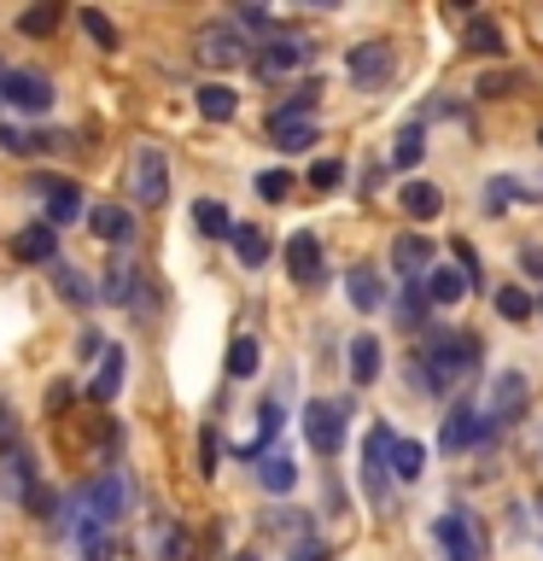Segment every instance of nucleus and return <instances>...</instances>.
Returning a JSON list of instances; mask_svg holds the SVG:
<instances>
[{"label": "nucleus", "instance_id": "obj_1", "mask_svg": "<svg viewBox=\"0 0 543 561\" xmlns=\"http://www.w3.org/2000/svg\"><path fill=\"white\" fill-rule=\"evenodd\" d=\"M473 357H480V345L467 340V333H444V328H432L427 333V345H420V357L409 363V375H415V392H450L455 380H467V368Z\"/></svg>", "mask_w": 543, "mask_h": 561}, {"label": "nucleus", "instance_id": "obj_2", "mask_svg": "<svg viewBox=\"0 0 543 561\" xmlns=\"http://www.w3.org/2000/svg\"><path fill=\"white\" fill-rule=\"evenodd\" d=\"M193 59H199L205 70H234L245 59V35L234 18H217V24H205L199 35H193Z\"/></svg>", "mask_w": 543, "mask_h": 561}, {"label": "nucleus", "instance_id": "obj_3", "mask_svg": "<svg viewBox=\"0 0 543 561\" xmlns=\"http://www.w3.org/2000/svg\"><path fill=\"white\" fill-rule=\"evenodd\" d=\"M304 438L315 456H339L345 445V403L339 398H310L304 403Z\"/></svg>", "mask_w": 543, "mask_h": 561}, {"label": "nucleus", "instance_id": "obj_4", "mask_svg": "<svg viewBox=\"0 0 543 561\" xmlns=\"http://www.w3.org/2000/svg\"><path fill=\"white\" fill-rule=\"evenodd\" d=\"M129 503H135V491H129V473L123 468H105L94 485H88V520H100V526H112L129 515Z\"/></svg>", "mask_w": 543, "mask_h": 561}, {"label": "nucleus", "instance_id": "obj_5", "mask_svg": "<svg viewBox=\"0 0 543 561\" xmlns=\"http://www.w3.org/2000/svg\"><path fill=\"white\" fill-rule=\"evenodd\" d=\"M432 538H438V550H444V561H485V543H480V533H473V520L462 508H444L432 526Z\"/></svg>", "mask_w": 543, "mask_h": 561}, {"label": "nucleus", "instance_id": "obj_6", "mask_svg": "<svg viewBox=\"0 0 543 561\" xmlns=\"http://www.w3.org/2000/svg\"><path fill=\"white\" fill-rule=\"evenodd\" d=\"M0 100L12 105V112H35L42 117L53 105V82L42 70H0Z\"/></svg>", "mask_w": 543, "mask_h": 561}, {"label": "nucleus", "instance_id": "obj_7", "mask_svg": "<svg viewBox=\"0 0 543 561\" xmlns=\"http://www.w3.org/2000/svg\"><path fill=\"white\" fill-rule=\"evenodd\" d=\"M129 182H135V199L140 205H164L170 199V164L158 147H135V164H129Z\"/></svg>", "mask_w": 543, "mask_h": 561}, {"label": "nucleus", "instance_id": "obj_8", "mask_svg": "<svg viewBox=\"0 0 543 561\" xmlns=\"http://www.w3.org/2000/svg\"><path fill=\"white\" fill-rule=\"evenodd\" d=\"M392 427H385V421H374V427H368V438H362V485H368V497H385V485H392Z\"/></svg>", "mask_w": 543, "mask_h": 561}, {"label": "nucleus", "instance_id": "obj_9", "mask_svg": "<svg viewBox=\"0 0 543 561\" xmlns=\"http://www.w3.org/2000/svg\"><path fill=\"white\" fill-rule=\"evenodd\" d=\"M350 82L362 88V94H374L380 82H392V70H397V53L392 42H362V47H350Z\"/></svg>", "mask_w": 543, "mask_h": 561}, {"label": "nucleus", "instance_id": "obj_10", "mask_svg": "<svg viewBox=\"0 0 543 561\" xmlns=\"http://www.w3.org/2000/svg\"><path fill=\"white\" fill-rule=\"evenodd\" d=\"M525 403H532V380H525L520 368H502L497 386H490V410H485V421H490V427H508V421L525 415Z\"/></svg>", "mask_w": 543, "mask_h": 561}, {"label": "nucleus", "instance_id": "obj_11", "mask_svg": "<svg viewBox=\"0 0 543 561\" xmlns=\"http://www.w3.org/2000/svg\"><path fill=\"white\" fill-rule=\"evenodd\" d=\"M490 433H497V427H490V421L473 410V403H455L450 421H444V433H438V445H444L450 456H462V450H473V445H485Z\"/></svg>", "mask_w": 543, "mask_h": 561}, {"label": "nucleus", "instance_id": "obj_12", "mask_svg": "<svg viewBox=\"0 0 543 561\" xmlns=\"http://www.w3.org/2000/svg\"><path fill=\"white\" fill-rule=\"evenodd\" d=\"M30 187L42 193V205H47V228H65V222L82 217V187H77V182L47 175V182H30Z\"/></svg>", "mask_w": 543, "mask_h": 561}, {"label": "nucleus", "instance_id": "obj_13", "mask_svg": "<svg viewBox=\"0 0 543 561\" xmlns=\"http://www.w3.org/2000/svg\"><path fill=\"white\" fill-rule=\"evenodd\" d=\"M310 59H315V47L304 42V35H280V42L263 47L257 70H263V77H287V70H304Z\"/></svg>", "mask_w": 543, "mask_h": 561}, {"label": "nucleus", "instance_id": "obj_14", "mask_svg": "<svg viewBox=\"0 0 543 561\" xmlns=\"http://www.w3.org/2000/svg\"><path fill=\"white\" fill-rule=\"evenodd\" d=\"M287 270H292L298 287H315V280H322V240H315V228H298L287 240Z\"/></svg>", "mask_w": 543, "mask_h": 561}, {"label": "nucleus", "instance_id": "obj_15", "mask_svg": "<svg viewBox=\"0 0 543 561\" xmlns=\"http://www.w3.org/2000/svg\"><path fill=\"white\" fill-rule=\"evenodd\" d=\"M0 491H7L12 503H30V497H35V456H30L24 445L0 456Z\"/></svg>", "mask_w": 543, "mask_h": 561}, {"label": "nucleus", "instance_id": "obj_16", "mask_svg": "<svg viewBox=\"0 0 543 561\" xmlns=\"http://www.w3.org/2000/svg\"><path fill=\"white\" fill-rule=\"evenodd\" d=\"M123 375H129V351H123V345H105V351H100V375L88 380V398H94V403H112V398L123 392Z\"/></svg>", "mask_w": 543, "mask_h": 561}, {"label": "nucleus", "instance_id": "obj_17", "mask_svg": "<svg viewBox=\"0 0 543 561\" xmlns=\"http://www.w3.org/2000/svg\"><path fill=\"white\" fill-rule=\"evenodd\" d=\"M467 287L473 280L455 270V263H432L427 270V280H420V293H427V305H462L467 298Z\"/></svg>", "mask_w": 543, "mask_h": 561}, {"label": "nucleus", "instance_id": "obj_18", "mask_svg": "<svg viewBox=\"0 0 543 561\" xmlns=\"http://www.w3.org/2000/svg\"><path fill=\"white\" fill-rule=\"evenodd\" d=\"M12 257H18V263H59V234H53L47 222H30V228H18V240H12Z\"/></svg>", "mask_w": 543, "mask_h": 561}, {"label": "nucleus", "instance_id": "obj_19", "mask_svg": "<svg viewBox=\"0 0 543 561\" xmlns=\"http://www.w3.org/2000/svg\"><path fill=\"white\" fill-rule=\"evenodd\" d=\"M392 270L403 275V280H420L432 270V240L427 234H397V245H392Z\"/></svg>", "mask_w": 543, "mask_h": 561}, {"label": "nucleus", "instance_id": "obj_20", "mask_svg": "<svg viewBox=\"0 0 543 561\" xmlns=\"http://www.w3.org/2000/svg\"><path fill=\"white\" fill-rule=\"evenodd\" d=\"M345 298H350V310H362V316H374L385 305V280L368 270V263H357V270L345 275Z\"/></svg>", "mask_w": 543, "mask_h": 561}, {"label": "nucleus", "instance_id": "obj_21", "mask_svg": "<svg viewBox=\"0 0 543 561\" xmlns=\"http://www.w3.org/2000/svg\"><path fill=\"white\" fill-rule=\"evenodd\" d=\"M392 480H403V485H415L420 473H427V445L420 438H392Z\"/></svg>", "mask_w": 543, "mask_h": 561}, {"label": "nucleus", "instance_id": "obj_22", "mask_svg": "<svg viewBox=\"0 0 543 561\" xmlns=\"http://www.w3.org/2000/svg\"><path fill=\"white\" fill-rule=\"evenodd\" d=\"M397 199H403V210H409V217H420V222L444 210V193H438V187L427 182V175H415V182H403V187H397Z\"/></svg>", "mask_w": 543, "mask_h": 561}, {"label": "nucleus", "instance_id": "obj_23", "mask_svg": "<svg viewBox=\"0 0 543 561\" xmlns=\"http://www.w3.org/2000/svg\"><path fill=\"white\" fill-rule=\"evenodd\" d=\"M380 340H374V333H357V340H350V380H357V386H374L380 380Z\"/></svg>", "mask_w": 543, "mask_h": 561}, {"label": "nucleus", "instance_id": "obj_24", "mask_svg": "<svg viewBox=\"0 0 543 561\" xmlns=\"http://www.w3.org/2000/svg\"><path fill=\"white\" fill-rule=\"evenodd\" d=\"M88 228H94L100 240L123 245V240L135 234V217H129V210H123V205H94V210H88Z\"/></svg>", "mask_w": 543, "mask_h": 561}, {"label": "nucleus", "instance_id": "obj_25", "mask_svg": "<svg viewBox=\"0 0 543 561\" xmlns=\"http://www.w3.org/2000/svg\"><path fill=\"white\" fill-rule=\"evenodd\" d=\"M228 240H234V252H240L245 270H263V263H269V234H263L257 222H234V234H228Z\"/></svg>", "mask_w": 543, "mask_h": 561}, {"label": "nucleus", "instance_id": "obj_26", "mask_svg": "<svg viewBox=\"0 0 543 561\" xmlns=\"http://www.w3.org/2000/svg\"><path fill=\"white\" fill-rule=\"evenodd\" d=\"M234 112H240V94H234L228 82H205V88H199V117H205V123H228Z\"/></svg>", "mask_w": 543, "mask_h": 561}, {"label": "nucleus", "instance_id": "obj_27", "mask_svg": "<svg viewBox=\"0 0 543 561\" xmlns=\"http://www.w3.org/2000/svg\"><path fill=\"white\" fill-rule=\"evenodd\" d=\"M257 480H263V491H292V485H298V468H292V456H287V450H269V456H257Z\"/></svg>", "mask_w": 543, "mask_h": 561}, {"label": "nucleus", "instance_id": "obj_28", "mask_svg": "<svg viewBox=\"0 0 543 561\" xmlns=\"http://www.w3.org/2000/svg\"><path fill=\"white\" fill-rule=\"evenodd\" d=\"M462 47H467V53H480V59H497V53H502V30L490 24V18H467Z\"/></svg>", "mask_w": 543, "mask_h": 561}, {"label": "nucleus", "instance_id": "obj_29", "mask_svg": "<svg viewBox=\"0 0 543 561\" xmlns=\"http://www.w3.org/2000/svg\"><path fill=\"white\" fill-rule=\"evenodd\" d=\"M310 112H315V82H304L292 100L275 105V112H269V129H280V123H310Z\"/></svg>", "mask_w": 543, "mask_h": 561}, {"label": "nucleus", "instance_id": "obj_30", "mask_svg": "<svg viewBox=\"0 0 543 561\" xmlns=\"http://www.w3.org/2000/svg\"><path fill=\"white\" fill-rule=\"evenodd\" d=\"M193 222H199V234H210V240H228V234H234V217H228L217 199H199V205H193Z\"/></svg>", "mask_w": 543, "mask_h": 561}, {"label": "nucleus", "instance_id": "obj_31", "mask_svg": "<svg viewBox=\"0 0 543 561\" xmlns=\"http://www.w3.org/2000/svg\"><path fill=\"white\" fill-rule=\"evenodd\" d=\"M53 287H59V298L65 305H94V287L70 270V263H53Z\"/></svg>", "mask_w": 543, "mask_h": 561}, {"label": "nucleus", "instance_id": "obj_32", "mask_svg": "<svg viewBox=\"0 0 543 561\" xmlns=\"http://www.w3.org/2000/svg\"><path fill=\"white\" fill-rule=\"evenodd\" d=\"M525 77L520 70H485L480 82H473V94H485V100H508V94H520Z\"/></svg>", "mask_w": 543, "mask_h": 561}, {"label": "nucleus", "instance_id": "obj_33", "mask_svg": "<svg viewBox=\"0 0 543 561\" xmlns=\"http://www.w3.org/2000/svg\"><path fill=\"white\" fill-rule=\"evenodd\" d=\"M420 152H427V129H420V123H409V129L397 135V147H392V164H397V170H415Z\"/></svg>", "mask_w": 543, "mask_h": 561}, {"label": "nucleus", "instance_id": "obj_34", "mask_svg": "<svg viewBox=\"0 0 543 561\" xmlns=\"http://www.w3.org/2000/svg\"><path fill=\"white\" fill-rule=\"evenodd\" d=\"M269 135H275L280 152H310L315 147V123H280V129H269Z\"/></svg>", "mask_w": 543, "mask_h": 561}, {"label": "nucleus", "instance_id": "obj_35", "mask_svg": "<svg viewBox=\"0 0 543 561\" xmlns=\"http://www.w3.org/2000/svg\"><path fill=\"white\" fill-rule=\"evenodd\" d=\"M532 310L538 305H532V293H525V287H502L497 293V316H502V322H525Z\"/></svg>", "mask_w": 543, "mask_h": 561}, {"label": "nucleus", "instance_id": "obj_36", "mask_svg": "<svg viewBox=\"0 0 543 561\" xmlns=\"http://www.w3.org/2000/svg\"><path fill=\"white\" fill-rule=\"evenodd\" d=\"M228 375H234V380H252L257 375V340H245V333H240L234 351H228Z\"/></svg>", "mask_w": 543, "mask_h": 561}, {"label": "nucleus", "instance_id": "obj_37", "mask_svg": "<svg viewBox=\"0 0 543 561\" xmlns=\"http://www.w3.org/2000/svg\"><path fill=\"white\" fill-rule=\"evenodd\" d=\"M82 561H112V533L100 520H82Z\"/></svg>", "mask_w": 543, "mask_h": 561}, {"label": "nucleus", "instance_id": "obj_38", "mask_svg": "<svg viewBox=\"0 0 543 561\" xmlns=\"http://www.w3.org/2000/svg\"><path fill=\"white\" fill-rule=\"evenodd\" d=\"M158 561H193L187 526H164V538H158Z\"/></svg>", "mask_w": 543, "mask_h": 561}, {"label": "nucleus", "instance_id": "obj_39", "mask_svg": "<svg viewBox=\"0 0 543 561\" xmlns=\"http://www.w3.org/2000/svg\"><path fill=\"white\" fill-rule=\"evenodd\" d=\"M257 199H269V205H280V199H287V193H292V170H263L257 175Z\"/></svg>", "mask_w": 543, "mask_h": 561}, {"label": "nucleus", "instance_id": "obj_40", "mask_svg": "<svg viewBox=\"0 0 543 561\" xmlns=\"http://www.w3.org/2000/svg\"><path fill=\"white\" fill-rule=\"evenodd\" d=\"M18 30L24 35H53L59 30V7H30L24 18H18Z\"/></svg>", "mask_w": 543, "mask_h": 561}, {"label": "nucleus", "instance_id": "obj_41", "mask_svg": "<svg viewBox=\"0 0 543 561\" xmlns=\"http://www.w3.org/2000/svg\"><path fill=\"white\" fill-rule=\"evenodd\" d=\"M82 30H88V42H100V47H117V24H112L105 12H94V7H88V12H82Z\"/></svg>", "mask_w": 543, "mask_h": 561}, {"label": "nucleus", "instance_id": "obj_42", "mask_svg": "<svg viewBox=\"0 0 543 561\" xmlns=\"http://www.w3.org/2000/svg\"><path fill=\"white\" fill-rule=\"evenodd\" d=\"M339 182H345V164H339V158H315V164H310V187L333 193Z\"/></svg>", "mask_w": 543, "mask_h": 561}, {"label": "nucleus", "instance_id": "obj_43", "mask_svg": "<svg viewBox=\"0 0 543 561\" xmlns=\"http://www.w3.org/2000/svg\"><path fill=\"white\" fill-rule=\"evenodd\" d=\"M420 316H427V293H420V280H409V293H403V328H415Z\"/></svg>", "mask_w": 543, "mask_h": 561}, {"label": "nucleus", "instance_id": "obj_44", "mask_svg": "<svg viewBox=\"0 0 543 561\" xmlns=\"http://www.w3.org/2000/svg\"><path fill=\"white\" fill-rule=\"evenodd\" d=\"M0 450H18V415H12V403H0Z\"/></svg>", "mask_w": 543, "mask_h": 561}, {"label": "nucleus", "instance_id": "obj_45", "mask_svg": "<svg viewBox=\"0 0 543 561\" xmlns=\"http://www.w3.org/2000/svg\"><path fill=\"white\" fill-rule=\"evenodd\" d=\"M508 193H520V182L497 175V182H490V193H485V205H490V210H502V205H508Z\"/></svg>", "mask_w": 543, "mask_h": 561}, {"label": "nucleus", "instance_id": "obj_46", "mask_svg": "<svg viewBox=\"0 0 543 561\" xmlns=\"http://www.w3.org/2000/svg\"><path fill=\"white\" fill-rule=\"evenodd\" d=\"M199 468H205V473H217V433H210V427L199 433Z\"/></svg>", "mask_w": 543, "mask_h": 561}, {"label": "nucleus", "instance_id": "obj_47", "mask_svg": "<svg viewBox=\"0 0 543 561\" xmlns=\"http://www.w3.org/2000/svg\"><path fill=\"white\" fill-rule=\"evenodd\" d=\"M292 561H327V550H322V538H298V550H292Z\"/></svg>", "mask_w": 543, "mask_h": 561}, {"label": "nucleus", "instance_id": "obj_48", "mask_svg": "<svg viewBox=\"0 0 543 561\" xmlns=\"http://www.w3.org/2000/svg\"><path fill=\"white\" fill-rule=\"evenodd\" d=\"M234 561H257V556H252V550H245V556H234Z\"/></svg>", "mask_w": 543, "mask_h": 561}, {"label": "nucleus", "instance_id": "obj_49", "mask_svg": "<svg viewBox=\"0 0 543 561\" xmlns=\"http://www.w3.org/2000/svg\"><path fill=\"white\" fill-rule=\"evenodd\" d=\"M538 140H543V129H538Z\"/></svg>", "mask_w": 543, "mask_h": 561}]
</instances>
